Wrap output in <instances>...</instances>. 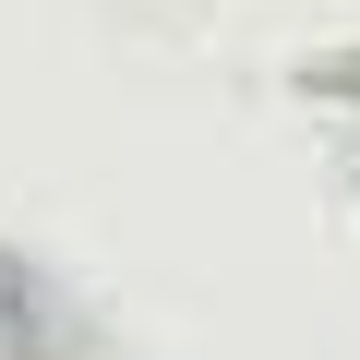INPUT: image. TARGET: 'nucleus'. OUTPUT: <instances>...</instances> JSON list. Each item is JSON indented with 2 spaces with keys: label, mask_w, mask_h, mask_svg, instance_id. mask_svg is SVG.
Returning a JSON list of instances; mask_svg holds the SVG:
<instances>
[{
  "label": "nucleus",
  "mask_w": 360,
  "mask_h": 360,
  "mask_svg": "<svg viewBox=\"0 0 360 360\" xmlns=\"http://www.w3.org/2000/svg\"><path fill=\"white\" fill-rule=\"evenodd\" d=\"M0 348L13 360H60V312H49V276H25L0 252Z\"/></svg>",
  "instance_id": "f257e3e1"
}]
</instances>
